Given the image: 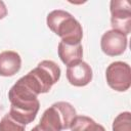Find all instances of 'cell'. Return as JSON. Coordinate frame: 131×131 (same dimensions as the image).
Wrapping results in <instances>:
<instances>
[{
	"mask_svg": "<svg viewBox=\"0 0 131 131\" xmlns=\"http://www.w3.org/2000/svg\"><path fill=\"white\" fill-rule=\"evenodd\" d=\"M9 116L21 125L32 123L40 110L38 95L19 78L8 91Z\"/></svg>",
	"mask_w": 131,
	"mask_h": 131,
	"instance_id": "6da1fadb",
	"label": "cell"
},
{
	"mask_svg": "<svg viewBox=\"0 0 131 131\" xmlns=\"http://www.w3.org/2000/svg\"><path fill=\"white\" fill-rule=\"evenodd\" d=\"M47 27L58 37L61 42L68 44L81 43L83 29L81 24L68 11L56 9L48 13L46 17Z\"/></svg>",
	"mask_w": 131,
	"mask_h": 131,
	"instance_id": "7a4b0ae2",
	"label": "cell"
},
{
	"mask_svg": "<svg viewBox=\"0 0 131 131\" xmlns=\"http://www.w3.org/2000/svg\"><path fill=\"white\" fill-rule=\"evenodd\" d=\"M60 68L53 60H42L38 66L21 77V80L37 94L47 93L60 78Z\"/></svg>",
	"mask_w": 131,
	"mask_h": 131,
	"instance_id": "3957f363",
	"label": "cell"
},
{
	"mask_svg": "<svg viewBox=\"0 0 131 131\" xmlns=\"http://www.w3.org/2000/svg\"><path fill=\"white\" fill-rule=\"evenodd\" d=\"M76 117V110L71 103L57 101L45 110L38 125L42 131H61L71 129Z\"/></svg>",
	"mask_w": 131,
	"mask_h": 131,
	"instance_id": "277c9868",
	"label": "cell"
},
{
	"mask_svg": "<svg viewBox=\"0 0 131 131\" xmlns=\"http://www.w3.org/2000/svg\"><path fill=\"white\" fill-rule=\"evenodd\" d=\"M107 85L115 91L124 92L131 86V69L127 62L114 61L105 71Z\"/></svg>",
	"mask_w": 131,
	"mask_h": 131,
	"instance_id": "5b68a950",
	"label": "cell"
},
{
	"mask_svg": "<svg viewBox=\"0 0 131 131\" xmlns=\"http://www.w3.org/2000/svg\"><path fill=\"white\" fill-rule=\"evenodd\" d=\"M111 25L113 30L124 35L131 32V6L126 0H113L110 5Z\"/></svg>",
	"mask_w": 131,
	"mask_h": 131,
	"instance_id": "8992f818",
	"label": "cell"
},
{
	"mask_svg": "<svg viewBox=\"0 0 131 131\" xmlns=\"http://www.w3.org/2000/svg\"><path fill=\"white\" fill-rule=\"evenodd\" d=\"M127 45V36L115 30L106 31L100 39V48L102 52L108 56H119L123 54Z\"/></svg>",
	"mask_w": 131,
	"mask_h": 131,
	"instance_id": "52a82bcc",
	"label": "cell"
},
{
	"mask_svg": "<svg viewBox=\"0 0 131 131\" xmlns=\"http://www.w3.org/2000/svg\"><path fill=\"white\" fill-rule=\"evenodd\" d=\"M66 75L68 82L76 87H84L88 85L93 77L91 67L83 60L67 67Z\"/></svg>",
	"mask_w": 131,
	"mask_h": 131,
	"instance_id": "ba28073f",
	"label": "cell"
},
{
	"mask_svg": "<svg viewBox=\"0 0 131 131\" xmlns=\"http://www.w3.org/2000/svg\"><path fill=\"white\" fill-rule=\"evenodd\" d=\"M21 68L20 55L12 50H5L0 53V76L12 77Z\"/></svg>",
	"mask_w": 131,
	"mask_h": 131,
	"instance_id": "9c48e42d",
	"label": "cell"
},
{
	"mask_svg": "<svg viewBox=\"0 0 131 131\" xmlns=\"http://www.w3.org/2000/svg\"><path fill=\"white\" fill-rule=\"evenodd\" d=\"M57 52L60 60L67 66H72L82 60L83 57V46L81 43L68 44L63 42L58 43Z\"/></svg>",
	"mask_w": 131,
	"mask_h": 131,
	"instance_id": "30bf717a",
	"label": "cell"
},
{
	"mask_svg": "<svg viewBox=\"0 0 131 131\" xmlns=\"http://www.w3.org/2000/svg\"><path fill=\"white\" fill-rule=\"evenodd\" d=\"M71 131H105V129L102 125L97 124L87 116H77L71 127Z\"/></svg>",
	"mask_w": 131,
	"mask_h": 131,
	"instance_id": "8fae6325",
	"label": "cell"
},
{
	"mask_svg": "<svg viewBox=\"0 0 131 131\" xmlns=\"http://www.w3.org/2000/svg\"><path fill=\"white\" fill-rule=\"evenodd\" d=\"M113 131H131V114L130 112L120 113L114 120Z\"/></svg>",
	"mask_w": 131,
	"mask_h": 131,
	"instance_id": "7c38bea8",
	"label": "cell"
},
{
	"mask_svg": "<svg viewBox=\"0 0 131 131\" xmlns=\"http://www.w3.org/2000/svg\"><path fill=\"white\" fill-rule=\"evenodd\" d=\"M0 131H25V125L19 124L7 114L0 120Z\"/></svg>",
	"mask_w": 131,
	"mask_h": 131,
	"instance_id": "4fadbf2b",
	"label": "cell"
},
{
	"mask_svg": "<svg viewBox=\"0 0 131 131\" xmlns=\"http://www.w3.org/2000/svg\"><path fill=\"white\" fill-rule=\"evenodd\" d=\"M7 15V8L3 1H0V19L4 18Z\"/></svg>",
	"mask_w": 131,
	"mask_h": 131,
	"instance_id": "5bb4252c",
	"label": "cell"
},
{
	"mask_svg": "<svg viewBox=\"0 0 131 131\" xmlns=\"http://www.w3.org/2000/svg\"><path fill=\"white\" fill-rule=\"evenodd\" d=\"M31 131H42V129L39 127V125H36V126L31 130Z\"/></svg>",
	"mask_w": 131,
	"mask_h": 131,
	"instance_id": "9a60e30c",
	"label": "cell"
}]
</instances>
